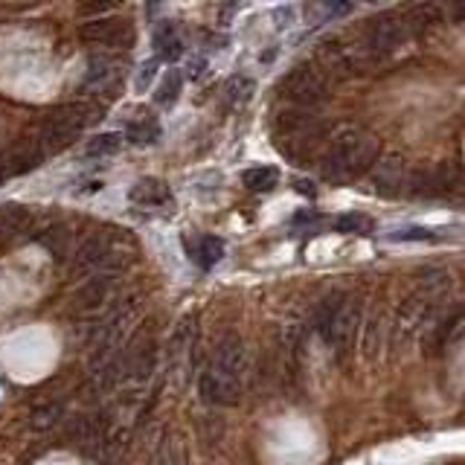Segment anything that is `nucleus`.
Masks as SVG:
<instances>
[{
  "label": "nucleus",
  "mask_w": 465,
  "mask_h": 465,
  "mask_svg": "<svg viewBox=\"0 0 465 465\" xmlns=\"http://www.w3.org/2000/svg\"><path fill=\"white\" fill-rule=\"evenodd\" d=\"M378 149H382V146H378L375 134H369L366 129H358V125H346V129H341L332 137L329 152H326L323 177L332 184L355 181V177H361L375 166Z\"/></svg>",
  "instance_id": "1"
},
{
  "label": "nucleus",
  "mask_w": 465,
  "mask_h": 465,
  "mask_svg": "<svg viewBox=\"0 0 465 465\" xmlns=\"http://www.w3.org/2000/svg\"><path fill=\"white\" fill-rule=\"evenodd\" d=\"M137 256V248L131 236L120 230H97L82 241L76 250V262L73 271L76 273H97V277H108L114 271H122L131 265Z\"/></svg>",
  "instance_id": "2"
},
{
  "label": "nucleus",
  "mask_w": 465,
  "mask_h": 465,
  "mask_svg": "<svg viewBox=\"0 0 465 465\" xmlns=\"http://www.w3.org/2000/svg\"><path fill=\"white\" fill-rule=\"evenodd\" d=\"M445 291H448V273H437V277L419 280V285L407 294L405 303H401L396 311V341L398 343L414 341V337L433 320V314H437Z\"/></svg>",
  "instance_id": "3"
},
{
  "label": "nucleus",
  "mask_w": 465,
  "mask_h": 465,
  "mask_svg": "<svg viewBox=\"0 0 465 465\" xmlns=\"http://www.w3.org/2000/svg\"><path fill=\"white\" fill-rule=\"evenodd\" d=\"M323 137V122L311 111L294 108L277 116L273 122V143L282 154H288L294 163H309Z\"/></svg>",
  "instance_id": "4"
},
{
  "label": "nucleus",
  "mask_w": 465,
  "mask_h": 465,
  "mask_svg": "<svg viewBox=\"0 0 465 465\" xmlns=\"http://www.w3.org/2000/svg\"><path fill=\"white\" fill-rule=\"evenodd\" d=\"M358 303H352V297L343 291H335L329 297H323L320 305H317L314 311V329L317 335L323 337L326 343L332 349H346L349 341L355 337V329H358Z\"/></svg>",
  "instance_id": "5"
},
{
  "label": "nucleus",
  "mask_w": 465,
  "mask_h": 465,
  "mask_svg": "<svg viewBox=\"0 0 465 465\" xmlns=\"http://www.w3.org/2000/svg\"><path fill=\"white\" fill-rule=\"evenodd\" d=\"M280 97L285 102H291L294 108L311 111L314 105H320L329 97V79H326V73L320 67L300 65L280 82Z\"/></svg>",
  "instance_id": "6"
},
{
  "label": "nucleus",
  "mask_w": 465,
  "mask_h": 465,
  "mask_svg": "<svg viewBox=\"0 0 465 465\" xmlns=\"http://www.w3.org/2000/svg\"><path fill=\"white\" fill-rule=\"evenodd\" d=\"M84 125H88V108H82V105H67V108H59L56 114H50L38 131L41 154L59 152L65 149V146H70L84 131Z\"/></svg>",
  "instance_id": "7"
},
{
  "label": "nucleus",
  "mask_w": 465,
  "mask_h": 465,
  "mask_svg": "<svg viewBox=\"0 0 465 465\" xmlns=\"http://www.w3.org/2000/svg\"><path fill=\"white\" fill-rule=\"evenodd\" d=\"M407 38V20L398 15H378L366 24L364 41L358 44V52L364 59H384L390 52H396Z\"/></svg>",
  "instance_id": "8"
},
{
  "label": "nucleus",
  "mask_w": 465,
  "mask_h": 465,
  "mask_svg": "<svg viewBox=\"0 0 465 465\" xmlns=\"http://www.w3.org/2000/svg\"><path fill=\"white\" fill-rule=\"evenodd\" d=\"M114 297H116V282L114 277H93L76 297V314L91 317V320H105L114 311ZM93 323V326H97Z\"/></svg>",
  "instance_id": "9"
},
{
  "label": "nucleus",
  "mask_w": 465,
  "mask_h": 465,
  "mask_svg": "<svg viewBox=\"0 0 465 465\" xmlns=\"http://www.w3.org/2000/svg\"><path fill=\"white\" fill-rule=\"evenodd\" d=\"M209 373H216L227 382L241 384V375H245V343L236 332H227L221 341L216 343V352L207 364Z\"/></svg>",
  "instance_id": "10"
},
{
  "label": "nucleus",
  "mask_w": 465,
  "mask_h": 465,
  "mask_svg": "<svg viewBox=\"0 0 465 465\" xmlns=\"http://www.w3.org/2000/svg\"><path fill=\"white\" fill-rule=\"evenodd\" d=\"M193 346H195V320H184L172 335V341L166 346L169 355V373L175 375V384H184L193 366Z\"/></svg>",
  "instance_id": "11"
},
{
  "label": "nucleus",
  "mask_w": 465,
  "mask_h": 465,
  "mask_svg": "<svg viewBox=\"0 0 465 465\" xmlns=\"http://www.w3.org/2000/svg\"><path fill=\"white\" fill-rule=\"evenodd\" d=\"M120 76H122L120 59L99 52V56H93L88 61V73H84L82 88L91 91V93H105V91H111L116 82H120Z\"/></svg>",
  "instance_id": "12"
},
{
  "label": "nucleus",
  "mask_w": 465,
  "mask_h": 465,
  "mask_svg": "<svg viewBox=\"0 0 465 465\" xmlns=\"http://www.w3.org/2000/svg\"><path fill=\"white\" fill-rule=\"evenodd\" d=\"M373 189L382 195H398L407 189V175L401 157H384L373 166Z\"/></svg>",
  "instance_id": "13"
},
{
  "label": "nucleus",
  "mask_w": 465,
  "mask_h": 465,
  "mask_svg": "<svg viewBox=\"0 0 465 465\" xmlns=\"http://www.w3.org/2000/svg\"><path fill=\"white\" fill-rule=\"evenodd\" d=\"M186 248V256L195 262L201 271H209L216 268L221 256H225V241L218 236H198V239H186L184 241Z\"/></svg>",
  "instance_id": "14"
},
{
  "label": "nucleus",
  "mask_w": 465,
  "mask_h": 465,
  "mask_svg": "<svg viewBox=\"0 0 465 465\" xmlns=\"http://www.w3.org/2000/svg\"><path fill=\"white\" fill-rule=\"evenodd\" d=\"M129 198L140 207H166L172 204V189L163 181H157V177H143V181H137L131 186Z\"/></svg>",
  "instance_id": "15"
},
{
  "label": "nucleus",
  "mask_w": 465,
  "mask_h": 465,
  "mask_svg": "<svg viewBox=\"0 0 465 465\" xmlns=\"http://www.w3.org/2000/svg\"><path fill=\"white\" fill-rule=\"evenodd\" d=\"M120 33L131 35L129 27L120 24V20H114V18H97V20H88V24L82 27V38L88 41V44H116V41H120Z\"/></svg>",
  "instance_id": "16"
},
{
  "label": "nucleus",
  "mask_w": 465,
  "mask_h": 465,
  "mask_svg": "<svg viewBox=\"0 0 465 465\" xmlns=\"http://www.w3.org/2000/svg\"><path fill=\"white\" fill-rule=\"evenodd\" d=\"M154 50H157V61H175L181 59L184 52V38L177 33V27L172 20H163L161 27L154 29Z\"/></svg>",
  "instance_id": "17"
},
{
  "label": "nucleus",
  "mask_w": 465,
  "mask_h": 465,
  "mask_svg": "<svg viewBox=\"0 0 465 465\" xmlns=\"http://www.w3.org/2000/svg\"><path fill=\"white\" fill-rule=\"evenodd\" d=\"M125 140L134 143V146H152L157 143V137H161V122L154 120L149 114H140L137 120H131L125 125Z\"/></svg>",
  "instance_id": "18"
},
{
  "label": "nucleus",
  "mask_w": 465,
  "mask_h": 465,
  "mask_svg": "<svg viewBox=\"0 0 465 465\" xmlns=\"http://www.w3.org/2000/svg\"><path fill=\"white\" fill-rule=\"evenodd\" d=\"M157 465H189L181 433H175V430L166 433L161 448H157Z\"/></svg>",
  "instance_id": "19"
},
{
  "label": "nucleus",
  "mask_w": 465,
  "mask_h": 465,
  "mask_svg": "<svg viewBox=\"0 0 465 465\" xmlns=\"http://www.w3.org/2000/svg\"><path fill=\"white\" fill-rule=\"evenodd\" d=\"M241 184H245L250 193H271V189L280 184V172L273 166L248 169V172L241 175Z\"/></svg>",
  "instance_id": "20"
},
{
  "label": "nucleus",
  "mask_w": 465,
  "mask_h": 465,
  "mask_svg": "<svg viewBox=\"0 0 465 465\" xmlns=\"http://www.w3.org/2000/svg\"><path fill=\"white\" fill-rule=\"evenodd\" d=\"M181 91H184V73L175 70V67L166 70L161 88H157V93H154V102L163 105V108H169V105L177 102V97H181Z\"/></svg>",
  "instance_id": "21"
},
{
  "label": "nucleus",
  "mask_w": 465,
  "mask_h": 465,
  "mask_svg": "<svg viewBox=\"0 0 465 465\" xmlns=\"http://www.w3.org/2000/svg\"><path fill=\"white\" fill-rule=\"evenodd\" d=\"M250 91H253V82L248 76H232L225 84V108H241V105L250 99Z\"/></svg>",
  "instance_id": "22"
},
{
  "label": "nucleus",
  "mask_w": 465,
  "mask_h": 465,
  "mask_svg": "<svg viewBox=\"0 0 465 465\" xmlns=\"http://www.w3.org/2000/svg\"><path fill=\"white\" fill-rule=\"evenodd\" d=\"M122 146V134L116 131H108V134H97L93 140L88 143V149H84V154L88 157H111L120 152Z\"/></svg>",
  "instance_id": "23"
},
{
  "label": "nucleus",
  "mask_w": 465,
  "mask_h": 465,
  "mask_svg": "<svg viewBox=\"0 0 465 465\" xmlns=\"http://www.w3.org/2000/svg\"><path fill=\"white\" fill-rule=\"evenodd\" d=\"M335 230L337 232H369L373 230V221H369L366 216L349 213V216H341L335 221Z\"/></svg>",
  "instance_id": "24"
},
{
  "label": "nucleus",
  "mask_w": 465,
  "mask_h": 465,
  "mask_svg": "<svg viewBox=\"0 0 465 465\" xmlns=\"http://www.w3.org/2000/svg\"><path fill=\"white\" fill-rule=\"evenodd\" d=\"M390 239H393V241H430L433 232L428 227H405V230L393 232Z\"/></svg>",
  "instance_id": "25"
},
{
  "label": "nucleus",
  "mask_w": 465,
  "mask_h": 465,
  "mask_svg": "<svg viewBox=\"0 0 465 465\" xmlns=\"http://www.w3.org/2000/svg\"><path fill=\"white\" fill-rule=\"evenodd\" d=\"M154 73H157V59H149V61H146V65L140 67V73H137V91H149Z\"/></svg>",
  "instance_id": "26"
},
{
  "label": "nucleus",
  "mask_w": 465,
  "mask_h": 465,
  "mask_svg": "<svg viewBox=\"0 0 465 465\" xmlns=\"http://www.w3.org/2000/svg\"><path fill=\"white\" fill-rule=\"evenodd\" d=\"M20 218H24V213H20L15 204L4 207V209H0V232H4L6 227H15Z\"/></svg>",
  "instance_id": "27"
},
{
  "label": "nucleus",
  "mask_w": 465,
  "mask_h": 465,
  "mask_svg": "<svg viewBox=\"0 0 465 465\" xmlns=\"http://www.w3.org/2000/svg\"><path fill=\"white\" fill-rule=\"evenodd\" d=\"M108 9H114V4H88V6H82V12L84 15H102V12H108Z\"/></svg>",
  "instance_id": "28"
},
{
  "label": "nucleus",
  "mask_w": 465,
  "mask_h": 465,
  "mask_svg": "<svg viewBox=\"0 0 465 465\" xmlns=\"http://www.w3.org/2000/svg\"><path fill=\"white\" fill-rule=\"evenodd\" d=\"M15 169H12V161H9V157H0V181H4L6 175H12Z\"/></svg>",
  "instance_id": "29"
}]
</instances>
